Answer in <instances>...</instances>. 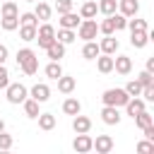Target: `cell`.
Here are the masks:
<instances>
[{
	"mask_svg": "<svg viewBox=\"0 0 154 154\" xmlns=\"http://www.w3.org/2000/svg\"><path fill=\"white\" fill-rule=\"evenodd\" d=\"M55 82H58V91H63V94H72L75 87H77V79L75 77H65V75H60Z\"/></svg>",
	"mask_w": 154,
	"mask_h": 154,
	"instance_id": "14",
	"label": "cell"
},
{
	"mask_svg": "<svg viewBox=\"0 0 154 154\" xmlns=\"http://www.w3.org/2000/svg\"><path fill=\"white\" fill-rule=\"evenodd\" d=\"M128 99H130V94L125 91V89H106L103 94H101V101H103V106H125L128 103Z\"/></svg>",
	"mask_w": 154,
	"mask_h": 154,
	"instance_id": "2",
	"label": "cell"
},
{
	"mask_svg": "<svg viewBox=\"0 0 154 154\" xmlns=\"http://www.w3.org/2000/svg\"><path fill=\"white\" fill-rule=\"evenodd\" d=\"M91 149H96L99 154H108L113 149V140L108 135H96V140H91Z\"/></svg>",
	"mask_w": 154,
	"mask_h": 154,
	"instance_id": "6",
	"label": "cell"
},
{
	"mask_svg": "<svg viewBox=\"0 0 154 154\" xmlns=\"http://www.w3.org/2000/svg\"><path fill=\"white\" fill-rule=\"evenodd\" d=\"M2 130H5V120L0 118V132H2Z\"/></svg>",
	"mask_w": 154,
	"mask_h": 154,
	"instance_id": "46",
	"label": "cell"
},
{
	"mask_svg": "<svg viewBox=\"0 0 154 154\" xmlns=\"http://www.w3.org/2000/svg\"><path fill=\"white\" fill-rule=\"evenodd\" d=\"M118 10H120V14H125V17H135L137 10H140V2H137V0H118Z\"/></svg>",
	"mask_w": 154,
	"mask_h": 154,
	"instance_id": "13",
	"label": "cell"
},
{
	"mask_svg": "<svg viewBox=\"0 0 154 154\" xmlns=\"http://www.w3.org/2000/svg\"><path fill=\"white\" fill-rule=\"evenodd\" d=\"M5 96H7V101L10 103H22L26 96H29V91H26V87L24 84H7L5 87Z\"/></svg>",
	"mask_w": 154,
	"mask_h": 154,
	"instance_id": "5",
	"label": "cell"
},
{
	"mask_svg": "<svg viewBox=\"0 0 154 154\" xmlns=\"http://www.w3.org/2000/svg\"><path fill=\"white\" fill-rule=\"evenodd\" d=\"M22 103H24V113H26L29 118H36V116H38V101H36V99H29V96H26Z\"/></svg>",
	"mask_w": 154,
	"mask_h": 154,
	"instance_id": "27",
	"label": "cell"
},
{
	"mask_svg": "<svg viewBox=\"0 0 154 154\" xmlns=\"http://www.w3.org/2000/svg\"><path fill=\"white\" fill-rule=\"evenodd\" d=\"M96 7H99V12H103V14L108 17V14H113V12L118 10V0H99Z\"/></svg>",
	"mask_w": 154,
	"mask_h": 154,
	"instance_id": "25",
	"label": "cell"
},
{
	"mask_svg": "<svg viewBox=\"0 0 154 154\" xmlns=\"http://www.w3.org/2000/svg\"><path fill=\"white\" fill-rule=\"evenodd\" d=\"M0 26H2L5 31H14V29L19 26V14H17V17H2V19H0Z\"/></svg>",
	"mask_w": 154,
	"mask_h": 154,
	"instance_id": "31",
	"label": "cell"
},
{
	"mask_svg": "<svg viewBox=\"0 0 154 154\" xmlns=\"http://www.w3.org/2000/svg\"><path fill=\"white\" fill-rule=\"evenodd\" d=\"M137 152H142V154H147V152H154V142H152V140H144V142H140V144H137Z\"/></svg>",
	"mask_w": 154,
	"mask_h": 154,
	"instance_id": "43",
	"label": "cell"
},
{
	"mask_svg": "<svg viewBox=\"0 0 154 154\" xmlns=\"http://www.w3.org/2000/svg\"><path fill=\"white\" fill-rule=\"evenodd\" d=\"M12 147V135H7L5 130L0 132V149H10Z\"/></svg>",
	"mask_w": 154,
	"mask_h": 154,
	"instance_id": "40",
	"label": "cell"
},
{
	"mask_svg": "<svg viewBox=\"0 0 154 154\" xmlns=\"http://www.w3.org/2000/svg\"><path fill=\"white\" fill-rule=\"evenodd\" d=\"M113 70L120 72V75H130V70H132V58H128V55L113 58Z\"/></svg>",
	"mask_w": 154,
	"mask_h": 154,
	"instance_id": "8",
	"label": "cell"
},
{
	"mask_svg": "<svg viewBox=\"0 0 154 154\" xmlns=\"http://www.w3.org/2000/svg\"><path fill=\"white\" fill-rule=\"evenodd\" d=\"M63 75V67H60V60H51L48 65H46V77H51V79H58Z\"/></svg>",
	"mask_w": 154,
	"mask_h": 154,
	"instance_id": "26",
	"label": "cell"
},
{
	"mask_svg": "<svg viewBox=\"0 0 154 154\" xmlns=\"http://www.w3.org/2000/svg\"><path fill=\"white\" fill-rule=\"evenodd\" d=\"M142 96H144V101H154V84H147V87H142V91H140Z\"/></svg>",
	"mask_w": 154,
	"mask_h": 154,
	"instance_id": "42",
	"label": "cell"
},
{
	"mask_svg": "<svg viewBox=\"0 0 154 154\" xmlns=\"http://www.w3.org/2000/svg\"><path fill=\"white\" fill-rule=\"evenodd\" d=\"M147 70L154 72V58H147Z\"/></svg>",
	"mask_w": 154,
	"mask_h": 154,
	"instance_id": "45",
	"label": "cell"
},
{
	"mask_svg": "<svg viewBox=\"0 0 154 154\" xmlns=\"http://www.w3.org/2000/svg\"><path fill=\"white\" fill-rule=\"evenodd\" d=\"M19 26H38V17L34 12H24L19 14Z\"/></svg>",
	"mask_w": 154,
	"mask_h": 154,
	"instance_id": "29",
	"label": "cell"
},
{
	"mask_svg": "<svg viewBox=\"0 0 154 154\" xmlns=\"http://www.w3.org/2000/svg\"><path fill=\"white\" fill-rule=\"evenodd\" d=\"M55 10H58V14L70 12L72 10V0H55Z\"/></svg>",
	"mask_w": 154,
	"mask_h": 154,
	"instance_id": "39",
	"label": "cell"
},
{
	"mask_svg": "<svg viewBox=\"0 0 154 154\" xmlns=\"http://www.w3.org/2000/svg\"><path fill=\"white\" fill-rule=\"evenodd\" d=\"M72 130L75 132H89L91 130V120L87 118V116H75V120H72Z\"/></svg>",
	"mask_w": 154,
	"mask_h": 154,
	"instance_id": "18",
	"label": "cell"
},
{
	"mask_svg": "<svg viewBox=\"0 0 154 154\" xmlns=\"http://www.w3.org/2000/svg\"><path fill=\"white\" fill-rule=\"evenodd\" d=\"M128 29L130 31H147V22L144 19H130L128 22Z\"/></svg>",
	"mask_w": 154,
	"mask_h": 154,
	"instance_id": "37",
	"label": "cell"
},
{
	"mask_svg": "<svg viewBox=\"0 0 154 154\" xmlns=\"http://www.w3.org/2000/svg\"><path fill=\"white\" fill-rule=\"evenodd\" d=\"M36 118H38V128L41 130H53L55 128V116L53 113H38Z\"/></svg>",
	"mask_w": 154,
	"mask_h": 154,
	"instance_id": "24",
	"label": "cell"
},
{
	"mask_svg": "<svg viewBox=\"0 0 154 154\" xmlns=\"http://www.w3.org/2000/svg\"><path fill=\"white\" fill-rule=\"evenodd\" d=\"M51 12H53V10H51V5H48V2L36 0V10H34V14H36L41 22H48V19H51Z\"/></svg>",
	"mask_w": 154,
	"mask_h": 154,
	"instance_id": "21",
	"label": "cell"
},
{
	"mask_svg": "<svg viewBox=\"0 0 154 154\" xmlns=\"http://www.w3.org/2000/svg\"><path fill=\"white\" fill-rule=\"evenodd\" d=\"M5 60H7V48L0 43V65H5Z\"/></svg>",
	"mask_w": 154,
	"mask_h": 154,
	"instance_id": "44",
	"label": "cell"
},
{
	"mask_svg": "<svg viewBox=\"0 0 154 154\" xmlns=\"http://www.w3.org/2000/svg\"><path fill=\"white\" fill-rule=\"evenodd\" d=\"M79 111H82V103H79L75 96H70V99L63 101V113H67V116H77Z\"/></svg>",
	"mask_w": 154,
	"mask_h": 154,
	"instance_id": "20",
	"label": "cell"
},
{
	"mask_svg": "<svg viewBox=\"0 0 154 154\" xmlns=\"http://www.w3.org/2000/svg\"><path fill=\"white\" fill-rule=\"evenodd\" d=\"M24 2H36V0H24Z\"/></svg>",
	"mask_w": 154,
	"mask_h": 154,
	"instance_id": "47",
	"label": "cell"
},
{
	"mask_svg": "<svg viewBox=\"0 0 154 154\" xmlns=\"http://www.w3.org/2000/svg\"><path fill=\"white\" fill-rule=\"evenodd\" d=\"M101 120H103L106 125H118V123H120V113H118V108H116V106H103V111H101Z\"/></svg>",
	"mask_w": 154,
	"mask_h": 154,
	"instance_id": "9",
	"label": "cell"
},
{
	"mask_svg": "<svg viewBox=\"0 0 154 154\" xmlns=\"http://www.w3.org/2000/svg\"><path fill=\"white\" fill-rule=\"evenodd\" d=\"M79 22H82V17H79V14H75L72 10H70V12H65V14H60V26H63V29H77V26H79Z\"/></svg>",
	"mask_w": 154,
	"mask_h": 154,
	"instance_id": "10",
	"label": "cell"
},
{
	"mask_svg": "<svg viewBox=\"0 0 154 154\" xmlns=\"http://www.w3.org/2000/svg\"><path fill=\"white\" fill-rule=\"evenodd\" d=\"M96 34H99V24H96L94 19H82V22H79V26H77V36H79L82 41H94Z\"/></svg>",
	"mask_w": 154,
	"mask_h": 154,
	"instance_id": "4",
	"label": "cell"
},
{
	"mask_svg": "<svg viewBox=\"0 0 154 154\" xmlns=\"http://www.w3.org/2000/svg\"><path fill=\"white\" fill-rule=\"evenodd\" d=\"M96 12H99V7H96V2H94V0H87V2L79 7V17H82V19H94V17H96Z\"/></svg>",
	"mask_w": 154,
	"mask_h": 154,
	"instance_id": "19",
	"label": "cell"
},
{
	"mask_svg": "<svg viewBox=\"0 0 154 154\" xmlns=\"http://www.w3.org/2000/svg\"><path fill=\"white\" fill-rule=\"evenodd\" d=\"M55 38H58L60 43H65V46H67V43H72L77 36H75V29H63V26H60V31L55 34Z\"/></svg>",
	"mask_w": 154,
	"mask_h": 154,
	"instance_id": "28",
	"label": "cell"
},
{
	"mask_svg": "<svg viewBox=\"0 0 154 154\" xmlns=\"http://www.w3.org/2000/svg\"><path fill=\"white\" fill-rule=\"evenodd\" d=\"M19 36H22V41H34L36 38V26H19Z\"/></svg>",
	"mask_w": 154,
	"mask_h": 154,
	"instance_id": "34",
	"label": "cell"
},
{
	"mask_svg": "<svg viewBox=\"0 0 154 154\" xmlns=\"http://www.w3.org/2000/svg\"><path fill=\"white\" fill-rule=\"evenodd\" d=\"M94 60H96V67H99V72H103V75H106V72H111V70H113V58H111V55H106V53H99Z\"/></svg>",
	"mask_w": 154,
	"mask_h": 154,
	"instance_id": "17",
	"label": "cell"
},
{
	"mask_svg": "<svg viewBox=\"0 0 154 154\" xmlns=\"http://www.w3.org/2000/svg\"><path fill=\"white\" fill-rule=\"evenodd\" d=\"M135 123H137V128H147V125H152V123H154V116H152V113H147V111H140V113L135 116Z\"/></svg>",
	"mask_w": 154,
	"mask_h": 154,
	"instance_id": "30",
	"label": "cell"
},
{
	"mask_svg": "<svg viewBox=\"0 0 154 154\" xmlns=\"http://www.w3.org/2000/svg\"><path fill=\"white\" fill-rule=\"evenodd\" d=\"M31 99H36L38 103H43V101H48L51 99V89H48V84H34L31 87Z\"/></svg>",
	"mask_w": 154,
	"mask_h": 154,
	"instance_id": "12",
	"label": "cell"
},
{
	"mask_svg": "<svg viewBox=\"0 0 154 154\" xmlns=\"http://www.w3.org/2000/svg\"><path fill=\"white\" fill-rule=\"evenodd\" d=\"M72 149L79 152V154L91 152V137H89L87 132H77V137H75V142H72Z\"/></svg>",
	"mask_w": 154,
	"mask_h": 154,
	"instance_id": "7",
	"label": "cell"
},
{
	"mask_svg": "<svg viewBox=\"0 0 154 154\" xmlns=\"http://www.w3.org/2000/svg\"><path fill=\"white\" fill-rule=\"evenodd\" d=\"M125 91H128L130 96H140V91H142V84H140L137 79H130V82L125 84Z\"/></svg>",
	"mask_w": 154,
	"mask_h": 154,
	"instance_id": "36",
	"label": "cell"
},
{
	"mask_svg": "<svg viewBox=\"0 0 154 154\" xmlns=\"http://www.w3.org/2000/svg\"><path fill=\"white\" fill-rule=\"evenodd\" d=\"M19 14V10H17V5L12 2V0H7L5 5H2V17H17Z\"/></svg>",
	"mask_w": 154,
	"mask_h": 154,
	"instance_id": "35",
	"label": "cell"
},
{
	"mask_svg": "<svg viewBox=\"0 0 154 154\" xmlns=\"http://www.w3.org/2000/svg\"><path fill=\"white\" fill-rule=\"evenodd\" d=\"M130 43H132L135 48H144V46L149 43V31H132Z\"/></svg>",
	"mask_w": 154,
	"mask_h": 154,
	"instance_id": "22",
	"label": "cell"
},
{
	"mask_svg": "<svg viewBox=\"0 0 154 154\" xmlns=\"http://www.w3.org/2000/svg\"><path fill=\"white\" fill-rule=\"evenodd\" d=\"M111 19H113L116 31H120V29H125V26H128V17H125V14H120V12H118V14L113 12V14H111Z\"/></svg>",
	"mask_w": 154,
	"mask_h": 154,
	"instance_id": "32",
	"label": "cell"
},
{
	"mask_svg": "<svg viewBox=\"0 0 154 154\" xmlns=\"http://www.w3.org/2000/svg\"><path fill=\"white\" fill-rule=\"evenodd\" d=\"M125 111H128V116H130V118H135L140 111H144V99L130 96V99H128V103H125Z\"/></svg>",
	"mask_w": 154,
	"mask_h": 154,
	"instance_id": "15",
	"label": "cell"
},
{
	"mask_svg": "<svg viewBox=\"0 0 154 154\" xmlns=\"http://www.w3.org/2000/svg\"><path fill=\"white\" fill-rule=\"evenodd\" d=\"M17 65L22 67L24 75H36V70H38V58H36V53H34L31 48H22V51H17Z\"/></svg>",
	"mask_w": 154,
	"mask_h": 154,
	"instance_id": "1",
	"label": "cell"
},
{
	"mask_svg": "<svg viewBox=\"0 0 154 154\" xmlns=\"http://www.w3.org/2000/svg\"><path fill=\"white\" fill-rule=\"evenodd\" d=\"M99 53H101V51H99V43H96V41H84V48H82V58H87V60H94Z\"/></svg>",
	"mask_w": 154,
	"mask_h": 154,
	"instance_id": "23",
	"label": "cell"
},
{
	"mask_svg": "<svg viewBox=\"0 0 154 154\" xmlns=\"http://www.w3.org/2000/svg\"><path fill=\"white\" fill-rule=\"evenodd\" d=\"M7 84H10V72L5 65H0V89H5Z\"/></svg>",
	"mask_w": 154,
	"mask_h": 154,
	"instance_id": "41",
	"label": "cell"
},
{
	"mask_svg": "<svg viewBox=\"0 0 154 154\" xmlns=\"http://www.w3.org/2000/svg\"><path fill=\"white\" fill-rule=\"evenodd\" d=\"M118 38H113V34H108L106 38H101V43H99V51L101 53H106V55H113L116 51H118Z\"/></svg>",
	"mask_w": 154,
	"mask_h": 154,
	"instance_id": "11",
	"label": "cell"
},
{
	"mask_svg": "<svg viewBox=\"0 0 154 154\" xmlns=\"http://www.w3.org/2000/svg\"><path fill=\"white\" fill-rule=\"evenodd\" d=\"M135 79H137L142 87H147V84H154V77H152V72H149V70H142V72H140Z\"/></svg>",
	"mask_w": 154,
	"mask_h": 154,
	"instance_id": "38",
	"label": "cell"
},
{
	"mask_svg": "<svg viewBox=\"0 0 154 154\" xmlns=\"http://www.w3.org/2000/svg\"><path fill=\"white\" fill-rule=\"evenodd\" d=\"M34 41H38L41 48H48V46L55 41V29H53L48 22H43L41 26H36V38H34Z\"/></svg>",
	"mask_w": 154,
	"mask_h": 154,
	"instance_id": "3",
	"label": "cell"
},
{
	"mask_svg": "<svg viewBox=\"0 0 154 154\" xmlns=\"http://www.w3.org/2000/svg\"><path fill=\"white\" fill-rule=\"evenodd\" d=\"M99 31H101L103 36H108V34H113V31H116V26H113V19H111V14H108V17H106V19H103V22L99 24Z\"/></svg>",
	"mask_w": 154,
	"mask_h": 154,
	"instance_id": "33",
	"label": "cell"
},
{
	"mask_svg": "<svg viewBox=\"0 0 154 154\" xmlns=\"http://www.w3.org/2000/svg\"><path fill=\"white\" fill-rule=\"evenodd\" d=\"M46 55H48L51 60H60V58L65 55V43H60V41L55 38V41H53V43L46 48Z\"/></svg>",
	"mask_w": 154,
	"mask_h": 154,
	"instance_id": "16",
	"label": "cell"
}]
</instances>
